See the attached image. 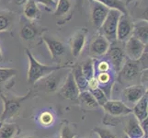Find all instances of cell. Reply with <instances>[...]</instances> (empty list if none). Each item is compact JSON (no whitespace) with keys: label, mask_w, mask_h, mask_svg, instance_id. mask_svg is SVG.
<instances>
[{"label":"cell","mask_w":148,"mask_h":138,"mask_svg":"<svg viewBox=\"0 0 148 138\" xmlns=\"http://www.w3.org/2000/svg\"><path fill=\"white\" fill-rule=\"evenodd\" d=\"M25 53L27 54L29 59V69H28V84L34 85L38 81H40L42 78L46 76L50 73L53 72L55 70L64 69L67 67L66 65H42L35 59V57L30 53L29 49H25Z\"/></svg>","instance_id":"cell-1"},{"label":"cell","mask_w":148,"mask_h":138,"mask_svg":"<svg viewBox=\"0 0 148 138\" xmlns=\"http://www.w3.org/2000/svg\"><path fill=\"white\" fill-rule=\"evenodd\" d=\"M32 92L29 90L27 92L26 95L21 96V97H6L3 93H0L1 99L4 102V110L1 116H0V124H2L5 121H7L10 118H12L19 111L20 107H21L22 102L28 100L29 98L32 97Z\"/></svg>","instance_id":"cell-2"},{"label":"cell","mask_w":148,"mask_h":138,"mask_svg":"<svg viewBox=\"0 0 148 138\" xmlns=\"http://www.w3.org/2000/svg\"><path fill=\"white\" fill-rule=\"evenodd\" d=\"M142 70L138 60L126 59L125 63L118 72V80L122 84H132V81H135L138 78L140 79Z\"/></svg>","instance_id":"cell-3"},{"label":"cell","mask_w":148,"mask_h":138,"mask_svg":"<svg viewBox=\"0 0 148 138\" xmlns=\"http://www.w3.org/2000/svg\"><path fill=\"white\" fill-rule=\"evenodd\" d=\"M121 14V13L117 9H110L104 22L102 23L99 29L102 33L101 35H103L110 43H113L117 41L116 32Z\"/></svg>","instance_id":"cell-4"},{"label":"cell","mask_w":148,"mask_h":138,"mask_svg":"<svg viewBox=\"0 0 148 138\" xmlns=\"http://www.w3.org/2000/svg\"><path fill=\"white\" fill-rule=\"evenodd\" d=\"M134 22L132 21L129 14H121L116 32L117 41L121 43H125L130 37H132V30H134Z\"/></svg>","instance_id":"cell-5"},{"label":"cell","mask_w":148,"mask_h":138,"mask_svg":"<svg viewBox=\"0 0 148 138\" xmlns=\"http://www.w3.org/2000/svg\"><path fill=\"white\" fill-rule=\"evenodd\" d=\"M146 92L147 90L143 85H130L122 91V102L127 106H128V104L134 106L140 100V99Z\"/></svg>","instance_id":"cell-6"},{"label":"cell","mask_w":148,"mask_h":138,"mask_svg":"<svg viewBox=\"0 0 148 138\" xmlns=\"http://www.w3.org/2000/svg\"><path fill=\"white\" fill-rule=\"evenodd\" d=\"M147 44L143 43L141 41L132 36L125 42L124 44V53L126 57L130 60H138L141 55L144 53V51Z\"/></svg>","instance_id":"cell-7"},{"label":"cell","mask_w":148,"mask_h":138,"mask_svg":"<svg viewBox=\"0 0 148 138\" xmlns=\"http://www.w3.org/2000/svg\"><path fill=\"white\" fill-rule=\"evenodd\" d=\"M60 70H55L46 76L40 79L39 87L45 92H55L60 89L63 80V74H60Z\"/></svg>","instance_id":"cell-8"},{"label":"cell","mask_w":148,"mask_h":138,"mask_svg":"<svg viewBox=\"0 0 148 138\" xmlns=\"http://www.w3.org/2000/svg\"><path fill=\"white\" fill-rule=\"evenodd\" d=\"M79 92L80 91L75 82L72 73L69 72L65 78L64 83L63 84L62 87H60L59 94L66 100H78Z\"/></svg>","instance_id":"cell-9"},{"label":"cell","mask_w":148,"mask_h":138,"mask_svg":"<svg viewBox=\"0 0 148 138\" xmlns=\"http://www.w3.org/2000/svg\"><path fill=\"white\" fill-rule=\"evenodd\" d=\"M106 54H108L114 69L117 72H119L127 58L124 53V49L121 46L116 45L115 43H112V44H110V47Z\"/></svg>","instance_id":"cell-10"},{"label":"cell","mask_w":148,"mask_h":138,"mask_svg":"<svg viewBox=\"0 0 148 138\" xmlns=\"http://www.w3.org/2000/svg\"><path fill=\"white\" fill-rule=\"evenodd\" d=\"M102 107L107 113L112 116H122L132 113V109L119 100H108Z\"/></svg>","instance_id":"cell-11"},{"label":"cell","mask_w":148,"mask_h":138,"mask_svg":"<svg viewBox=\"0 0 148 138\" xmlns=\"http://www.w3.org/2000/svg\"><path fill=\"white\" fill-rule=\"evenodd\" d=\"M42 40L46 44L53 61H57L61 56L65 54L66 49L62 42L55 40L53 37L47 36V35H42Z\"/></svg>","instance_id":"cell-12"},{"label":"cell","mask_w":148,"mask_h":138,"mask_svg":"<svg viewBox=\"0 0 148 138\" xmlns=\"http://www.w3.org/2000/svg\"><path fill=\"white\" fill-rule=\"evenodd\" d=\"M95 2V1H94ZM109 8L103 6L102 4L99 2H95L92 8V12H91V19H92L93 27L97 30H99L102 23L107 17L109 13Z\"/></svg>","instance_id":"cell-13"},{"label":"cell","mask_w":148,"mask_h":138,"mask_svg":"<svg viewBox=\"0 0 148 138\" xmlns=\"http://www.w3.org/2000/svg\"><path fill=\"white\" fill-rule=\"evenodd\" d=\"M110 43L107 40L103 35L97 36L90 44V54L94 56H102L105 55L108 52Z\"/></svg>","instance_id":"cell-14"},{"label":"cell","mask_w":148,"mask_h":138,"mask_svg":"<svg viewBox=\"0 0 148 138\" xmlns=\"http://www.w3.org/2000/svg\"><path fill=\"white\" fill-rule=\"evenodd\" d=\"M86 30H81L79 32H75L72 39H71L70 47L74 57H78L81 54V53H82L86 43Z\"/></svg>","instance_id":"cell-15"},{"label":"cell","mask_w":148,"mask_h":138,"mask_svg":"<svg viewBox=\"0 0 148 138\" xmlns=\"http://www.w3.org/2000/svg\"><path fill=\"white\" fill-rule=\"evenodd\" d=\"M124 131L129 138H143L145 136L144 131L140 125V122L134 116L127 121Z\"/></svg>","instance_id":"cell-16"},{"label":"cell","mask_w":148,"mask_h":138,"mask_svg":"<svg viewBox=\"0 0 148 138\" xmlns=\"http://www.w3.org/2000/svg\"><path fill=\"white\" fill-rule=\"evenodd\" d=\"M147 108H148V94L147 92L142 97L140 100L134 105L132 113L139 122L147 118Z\"/></svg>","instance_id":"cell-17"},{"label":"cell","mask_w":148,"mask_h":138,"mask_svg":"<svg viewBox=\"0 0 148 138\" xmlns=\"http://www.w3.org/2000/svg\"><path fill=\"white\" fill-rule=\"evenodd\" d=\"M132 36L138 39L143 43L147 44L148 43V24L147 20H141V21L134 22Z\"/></svg>","instance_id":"cell-18"},{"label":"cell","mask_w":148,"mask_h":138,"mask_svg":"<svg viewBox=\"0 0 148 138\" xmlns=\"http://www.w3.org/2000/svg\"><path fill=\"white\" fill-rule=\"evenodd\" d=\"M72 75L75 79V82L77 86L79 91H85L88 90V79L86 78L82 72V68H81V65H75V66H72Z\"/></svg>","instance_id":"cell-19"},{"label":"cell","mask_w":148,"mask_h":138,"mask_svg":"<svg viewBox=\"0 0 148 138\" xmlns=\"http://www.w3.org/2000/svg\"><path fill=\"white\" fill-rule=\"evenodd\" d=\"M23 14L25 18L29 20L38 19L40 17V11L38 8L37 3L34 0H27V2L24 4Z\"/></svg>","instance_id":"cell-20"},{"label":"cell","mask_w":148,"mask_h":138,"mask_svg":"<svg viewBox=\"0 0 148 138\" xmlns=\"http://www.w3.org/2000/svg\"><path fill=\"white\" fill-rule=\"evenodd\" d=\"M16 13L7 10L0 11V32H6L12 26L15 19H16Z\"/></svg>","instance_id":"cell-21"},{"label":"cell","mask_w":148,"mask_h":138,"mask_svg":"<svg viewBox=\"0 0 148 138\" xmlns=\"http://www.w3.org/2000/svg\"><path fill=\"white\" fill-rule=\"evenodd\" d=\"M39 32L40 30L38 26L32 22H28L22 26L20 30V37L24 41H32L38 36Z\"/></svg>","instance_id":"cell-22"},{"label":"cell","mask_w":148,"mask_h":138,"mask_svg":"<svg viewBox=\"0 0 148 138\" xmlns=\"http://www.w3.org/2000/svg\"><path fill=\"white\" fill-rule=\"evenodd\" d=\"M95 2H99L102 4L109 9H117L121 14H129L127 10V6L124 1L122 0H93Z\"/></svg>","instance_id":"cell-23"},{"label":"cell","mask_w":148,"mask_h":138,"mask_svg":"<svg viewBox=\"0 0 148 138\" xmlns=\"http://www.w3.org/2000/svg\"><path fill=\"white\" fill-rule=\"evenodd\" d=\"M71 8L70 0H58L56 3V8L53 11L54 17L63 18L68 14Z\"/></svg>","instance_id":"cell-24"},{"label":"cell","mask_w":148,"mask_h":138,"mask_svg":"<svg viewBox=\"0 0 148 138\" xmlns=\"http://www.w3.org/2000/svg\"><path fill=\"white\" fill-rule=\"evenodd\" d=\"M18 128L15 124H3L0 125V138H13L18 134Z\"/></svg>","instance_id":"cell-25"},{"label":"cell","mask_w":148,"mask_h":138,"mask_svg":"<svg viewBox=\"0 0 148 138\" xmlns=\"http://www.w3.org/2000/svg\"><path fill=\"white\" fill-rule=\"evenodd\" d=\"M78 100H80V102H82L85 106L89 107V108H97V107L99 106L98 102L96 101L92 93H91L89 90L79 92Z\"/></svg>","instance_id":"cell-26"},{"label":"cell","mask_w":148,"mask_h":138,"mask_svg":"<svg viewBox=\"0 0 148 138\" xmlns=\"http://www.w3.org/2000/svg\"><path fill=\"white\" fill-rule=\"evenodd\" d=\"M81 68H82V72L88 81L95 76V66H94V61L92 58H88L86 60L85 62L81 65Z\"/></svg>","instance_id":"cell-27"},{"label":"cell","mask_w":148,"mask_h":138,"mask_svg":"<svg viewBox=\"0 0 148 138\" xmlns=\"http://www.w3.org/2000/svg\"><path fill=\"white\" fill-rule=\"evenodd\" d=\"M91 93H92L93 97L95 98L96 101L98 102L99 106H103L107 101L109 100L108 96L106 95L105 92L102 90L101 89L98 88V89H95L93 90H89Z\"/></svg>","instance_id":"cell-28"},{"label":"cell","mask_w":148,"mask_h":138,"mask_svg":"<svg viewBox=\"0 0 148 138\" xmlns=\"http://www.w3.org/2000/svg\"><path fill=\"white\" fill-rule=\"evenodd\" d=\"M18 71L14 68H0V83L6 82L17 75Z\"/></svg>","instance_id":"cell-29"},{"label":"cell","mask_w":148,"mask_h":138,"mask_svg":"<svg viewBox=\"0 0 148 138\" xmlns=\"http://www.w3.org/2000/svg\"><path fill=\"white\" fill-rule=\"evenodd\" d=\"M94 132L99 136V138H116V136L108 129L97 127V128L94 129Z\"/></svg>","instance_id":"cell-30"},{"label":"cell","mask_w":148,"mask_h":138,"mask_svg":"<svg viewBox=\"0 0 148 138\" xmlns=\"http://www.w3.org/2000/svg\"><path fill=\"white\" fill-rule=\"evenodd\" d=\"M37 4H42L50 11H54L56 8V2L54 0H34Z\"/></svg>","instance_id":"cell-31"},{"label":"cell","mask_w":148,"mask_h":138,"mask_svg":"<svg viewBox=\"0 0 148 138\" xmlns=\"http://www.w3.org/2000/svg\"><path fill=\"white\" fill-rule=\"evenodd\" d=\"M97 79L99 81V85H107L110 80V76L108 72H103V73H99V76H97Z\"/></svg>","instance_id":"cell-32"},{"label":"cell","mask_w":148,"mask_h":138,"mask_svg":"<svg viewBox=\"0 0 148 138\" xmlns=\"http://www.w3.org/2000/svg\"><path fill=\"white\" fill-rule=\"evenodd\" d=\"M75 134L71 131V129L69 128L68 126L64 125L62 128L60 138H75Z\"/></svg>","instance_id":"cell-33"},{"label":"cell","mask_w":148,"mask_h":138,"mask_svg":"<svg viewBox=\"0 0 148 138\" xmlns=\"http://www.w3.org/2000/svg\"><path fill=\"white\" fill-rule=\"evenodd\" d=\"M53 119V115L50 112H43L40 115V122L44 125H49L50 124H52Z\"/></svg>","instance_id":"cell-34"},{"label":"cell","mask_w":148,"mask_h":138,"mask_svg":"<svg viewBox=\"0 0 148 138\" xmlns=\"http://www.w3.org/2000/svg\"><path fill=\"white\" fill-rule=\"evenodd\" d=\"M97 68H98V70L99 71V73L108 72V71L110 70V63L108 62V61L103 60V61H101V62L99 63L98 66H97Z\"/></svg>","instance_id":"cell-35"},{"label":"cell","mask_w":148,"mask_h":138,"mask_svg":"<svg viewBox=\"0 0 148 138\" xmlns=\"http://www.w3.org/2000/svg\"><path fill=\"white\" fill-rule=\"evenodd\" d=\"M99 87V84L98 79H97V76H93L92 78H90L88 81V90H93L95 89H98Z\"/></svg>","instance_id":"cell-36"},{"label":"cell","mask_w":148,"mask_h":138,"mask_svg":"<svg viewBox=\"0 0 148 138\" xmlns=\"http://www.w3.org/2000/svg\"><path fill=\"white\" fill-rule=\"evenodd\" d=\"M147 124H148V119L147 118H145V119H144L143 121L140 122V125L142 127L143 131H144L145 136L146 138H147V133H148V126H147Z\"/></svg>","instance_id":"cell-37"},{"label":"cell","mask_w":148,"mask_h":138,"mask_svg":"<svg viewBox=\"0 0 148 138\" xmlns=\"http://www.w3.org/2000/svg\"><path fill=\"white\" fill-rule=\"evenodd\" d=\"M12 2L18 5V6H21V5H24L27 2V0H12Z\"/></svg>","instance_id":"cell-38"},{"label":"cell","mask_w":148,"mask_h":138,"mask_svg":"<svg viewBox=\"0 0 148 138\" xmlns=\"http://www.w3.org/2000/svg\"><path fill=\"white\" fill-rule=\"evenodd\" d=\"M132 1H134V0H125V4H126V6H127V5H128V4H130L131 2H132Z\"/></svg>","instance_id":"cell-39"},{"label":"cell","mask_w":148,"mask_h":138,"mask_svg":"<svg viewBox=\"0 0 148 138\" xmlns=\"http://www.w3.org/2000/svg\"><path fill=\"white\" fill-rule=\"evenodd\" d=\"M2 59H3V54H2L1 48H0V61H2Z\"/></svg>","instance_id":"cell-40"},{"label":"cell","mask_w":148,"mask_h":138,"mask_svg":"<svg viewBox=\"0 0 148 138\" xmlns=\"http://www.w3.org/2000/svg\"><path fill=\"white\" fill-rule=\"evenodd\" d=\"M54 1H55L56 3H57V1H58V0H54Z\"/></svg>","instance_id":"cell-41"},{"label":"cell","mask_w":148,"mask_h":138,"mask_svg":"<svg viewBox=\"0 0 148 138\" xmlns=\"http://www.w3.org/2000/svg\"><path fill=\"white\" fill-rule=\"evenodd\" d=\"M25 138H32V137H25Z\"/></svg>","instance_id":"cell-42"},{"label":"cell","mask_w":148,"mask_h":138,"mask_svg":"<svg viewBox=\"0 0 148 138\" xmlns=\"http://www.w3.org/2000/svg\"><path fill=\"white\" fill-rule=\"evenodd\" d=\"M79 1H82V0H79Z\"/></svg>","instance_id":"cell-43"}]
</instances>
